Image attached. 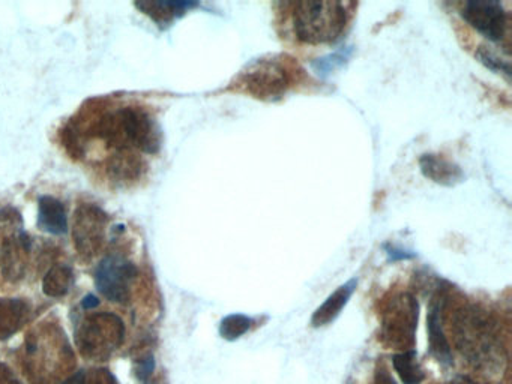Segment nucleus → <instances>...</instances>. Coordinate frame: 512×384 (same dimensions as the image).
<instances>
[{
    "mask_svg": "<svg viewBox=\"0 0 512 384\" xmlns=\"http://www.w3.org/2000/svg\"><path fill=\"white\" fill-rule=\"evenodd\" d=\"M238 83L256 98H281L292 86L289 69L277 57L260 59L251 63L241 75Z\"/></svg>",
    "mask_w": 512,
    "mask_h": 384,
    "instance_id": "obj_6",
    "label": "nucleus"
},
{
    "mask_svg": "<svg viewBox=\"0 0 512 384\" xmlns=\"http://www.w3.org/2000/svg\"><path fill=\"white\" fill-rule=\"evenodd\" d=\"M349 21L347 3L305 0L293 3L292 23L296 39L305 44L337 41Z\"/></svg>",
    "mask_w": 512,
    "mask_h": 384,
    "instance_id": "obj_3",
    "label": "nucleus"
},
{
    "mask_svg": "<svg viewBox=\"0 0 512 384\" xmlns=\"http://www.w3.org/2000/svg\"><path fill=\"white\" fill-rule=\"evenodd\" d=\"M461 17L488 41H503L508 33V12L496 0H470L461 8Z\"/></svg>",
    "mask_w": 512,
    "mask_h": 384,
    "instance_id": "obj_8",
    "label": "nucleus"
},
{
    "mask_svg": "<svg viewBox=\"0 0 512 384\" xmlns=\"http://www.w3.org/2000/svg\"><path fill=\"white\" fill-rule=\"evenodd\" d=\"M0 384H20L13 371L2 362H0Z\"/></svg>",
    "mask_w": 512,
    "mask_h": 384,
    "instance_id": "obj_25",
    "label": "nucleus"
},
{
    "mask_svg": "<svg viewBox=\"0 0 512 384\" xmlns=\"http://www.w3.org/2000/svg\"><path fill=\"white\" fill-rule=\"evenodd\" d=\"M38 225L50 234H64L68 230L64 204L56 198L44 195L38 203Z\"/></svg>",
    "mask_w": 512,
    "mask_h": 384,
    "instance_id": "obj_15",
    "label": "nucleus"
},
{
    "mask_svg": "<svg viewBox=\"0 0 512 384\" xmlns=\"http://www.w3.org/2000/svg\"><path fill=\"white\" fill-rule=\"evenodd\" d=\"M137 267L121 255H109L95 270V285L110 302L127 303L131 299Z\"/></svg>",
    "mask_w": 512,
    "mask_h": 384,
    "instance_id": "obj_7",
    "label": "nucleus"
},
{
    "mask_svg": "<svg viewBox=\"0 0 512 384\" xmlns=\"http://www.w3.org/2000/svg\"><path fill=\"white\" fill-rule=\"evenodd\" d=\"M155 371V360L152 354L149 356L143 357V359L137 360L136 363V375L146 383V381L151 380L152 374Z\"/></svg>",
    "mask_w": 512,
    "mask_h": 384,
    "instance_id": "obj_21",
    "label": "nucleus"
},
{
    "mask_svg": "<svg viewBox=\"0 0 512 384\" xmlns=\"http://www.w3.org/2000/svg\"><path fill=\"white\" fill-rule=\"evenodd\" d=\"M85 384H119L115 375L107 369H94L85 375Z\"/></svg>",
    "mask_w": 512,
    "mask_h": 384,
    "instance_id": "obj_22",
    "label": "nucleus"
},
{
    "mask_svg": "<svg viewBox=\"0 0 512 384\" xmlns=\"http://www.w3.org/2000/svg\"><path fill=\"white\" fill-rule=\"evenodd\" d=\"M350 56H352V47H341L340 50L311 62V68L319 77L325 78L337 69L343 68Z\"/></svg>",
    "mask_w": 512,
    "mask_h": 384,
    "instance_id": "obj_18",
    "label": "nucleus"
},
{
    "mask_svg": "<svg viewBox=\"0 0 512 384\" xmlns=\"http://www.w3.org/2000/svg\"><path fill=\"white\" fill-rule=\"evenodd\" d=\"M443 299L434 300L428 312L427 329L428 344H430V353L437 362L442 365H451L452 350L442 326Z\"/></svg>",
    "mask_w": 512,
    "mask_h": 384,
    "instance_id": "obj_10",
    "label": "nucleus"
},
{
    "mask_svg": "<svg viewBox=\"0 0 512 384\" xmlns=\"http://www.w3.org/2000/svg\"><path fill=\"white\" fill-rule=\"evenodd\" d=\"M451 384H454V383H451Z\"/></svg>",
    "mask_w": 512,
    "mask_h": 384,
    "instance_id": "obj_28",
    "label": "nucleus"
},
{
    "mask_svg": "<svg viewBox=\"0 0 512 384\" xmlns=\"http://www.w3.org/2000/svg\"><path fill=\"white\" fill-rule=\"evenodd\" d=\"M392 366L403 384H421L425 372L415 350L400 351L392 356Z\"/></svg>",
    "mask_w": 512,
    "mask_h": 384,
    "instance_id": "obj_16",
    "label": "nucleus"
},
{
    "mask_svg": "<svg viewBox=\"0 0 512 384\" xmlns=\"http://www.w3.org/2000/svg\"><path fill=\"white\" fill-rule=\"evenodd\" d=\"M374 384H397L391 372L388 371L385 365H377L376 372H374Z\"/></svg>",
    "mask_w": 512,
    "mask_h": 384,
    "instance_id": "obj_23",
    "label": "nucleus"
},
{
    "mask_svg": "<svg viewBox=\"0 0 512 384\" xmlns=\"http://www.w3.org/2000/svg\"><path fill=\"white\" fill-rule=\"evenodd\" d=\"M98 305H100V300H98V297H95L94 294H89L82 302V306L85 309H94L97 308Z\"/></svg>",
    "mask_w": 512,
    "mask_h": 384,
    "instance_id": "obj_27",
    "label": "nucleus"
},
{
    "mask_svg": "<svg viewBox=\"0 0 512 384\" xmlns=\"http://www.w3.org/2000/svg\"><path fill=\"white\" fill-rule=\"evenodd\" d=\"M124 321L112 312L89 315L76 333L80 353L95 362H106L124 344Z\"/></svg>",
    "mask_w": 512,
    "mask_h": 384,
    "instance_id": "obj_4",
    "label": "nucleus"
},
{
    "mask_svg": "<svg viewBox=\"0 0 512 384\" xmlns=\"http://www.w3.org/2000/svg\"><path fill=\"white\" fill-rule=\"evenodd\" d=\"M476 57H478L479 62H481L482 65L487 66L491 71L497 72V74H503L506 78H509V75H511V66H509L508 60L497 56V54L494 53L493 50H490V48H479L478 53H476Z\"/></svg>",
    "mask_w": 512,
    "mask_h": 384,
    "instance_id": "obj_20",
    "label": "nucleus"
},
{
    "mask_svg": "<svg viewBox=\"0 0 512 384\" xmlns=\"http://www.w3.org/2000/svg\"><path fill=\"white\" fill-rule=\"evenodd\" d=\"M419 165H421L422 174L439 185L454 186L455 183L463 180L461 168L443 156L427 153L422 155Z\"/></svg>",
    "mask_w": 512,
    "mask_h": 384,
    "instance_id": "obj_12",
    "label": "nucleus"
},
{
    "mask_svg": "<svg viewBox=\"0 0 512 384\" xmlns=\"http://www.w3.org/2000/svg\"><path fill=\"white\" fill-rule=\"evenodd\" d=\"M136 6L148 14L155 23L169 24L175 18L199 6V3L190 2V0H148V2H137Z\"/></svg>",
    "mask_w": 512,
    "mask_h": 384,
    "instance_id": "obj_14",
    "label": "nucleus"
},
{
    "mask_svg": "<svg viewBox=\"0 0 512 384\" xmlns=\"http://www.w3.org/2000/svg\"><path fill=\"white\" fill-rule=\"evenodd\" d=\"M107 215L94 204H83L74 216L73 239L83 255L97 254L106 239Z\"/></svg>",
    "mask_w": 512,
    "mask_h": 384,
    "instance_id": "obj_9",
    "label": "nucleus"
},
{
    "mask_svg": "<svg viewBox=\"0 0 512 384\" xmlns=\"http://www.w3.org/2000/svg\"><path fill=\"white\" fill-rule=\"evenodd\" d=\"M74 272L67 264H55L44 276L43 290L49 297H62L71 290Z\"/></svg>",
    "mask_w": 512,
    "mask_h": 384,
    "instance_id": "obj_17",
    "label": "nucleus"
},
{
    "mask_svg": "<svg viewBox=\"0 0 512 384\" xmlns=\"http://www.w3.org/2000/svg\"><path fill=\"white\" fill-rule=\"evenodd\" d=\"M386 254H388L389 261L409 260L413 257L412 252L406 249L397 248V246H386Z\"/></svg>",
    "mask_w": 512,
    "mask_h": 384,
    "instance_id": "obj_24",
    "label": "nucleus"
},
{
    "mask_svg": "<svg viewBox=\"0 0 512 384\" xmlns=\"http://www.w3.org/2000/svg\"><path fill=\"white\" fill-rule=\"evenodd\" d=\"M95 134L122 152L139 149L155 153L160 149V129L151 114L143 108L124 107L104 114L97 120Z\"/></svg>",
    "mask_w": 512,
    "mask_h": 384,
    "instance_id": "obj_2",
    "label": "nucleus"
},
{
    "mask_svg": "<svg viewBox=\"0 0 512 384\" xmlns=\"http://www.w3.org/2000/svg\"><path fill=\"white\" fill-rule=\"evenodd\" d=\"M31 318V306L23 299L0 297V339L16 335Z\"/></svg>",
    "mask_w": 512,
    "mask_h": 384,
    "instance_id": "obj_11",
    "label": "nucleus"
},
{
    "mask_svg": "<svg viewBox=\"0 0 512 384\" xmlns=\"http://www.w3.org/2000/svg\"><path fill=\"white\" fill-rule=\"evenodd\" d=\"M253 326V318L244 314H230L220 324V335L227 341H236Z\"/></svg>",
    "mask_w": 512,
    "mask_h": 384,
    "instance_id": "obj_19",
    "label": "nucleus"
},
{
    "mask_svg": "<svg viewBox=\"0 0 512 384\" xmlns=\"http://www.w3.org/2000/svg\"><path fill=\"white\" fill-rule=\"evenodd\" d=\"M356 285H358V281H356V279H350L349 282L338 287L337 290L316 309L313 318H311V324H313L314 327H322L334 321L335 318L340 315V312L343 311L347 302H349L353 291L356 290Z\"/></svg>",
    "mask_w": 512,
    "mask_h": 384,
    "instance_id": "obj_13",
    "label": "nucleus"
},
{
    "mask_svg": "<svg viewBox=\"0 0 512 384\" xmlns=\"http://www.w3.org/2000/svg\"><path fill=\"white\" fill-rule=\"evenodd\" d=\"M418 315V300L412 294H394L383 306L380 338L398 353L413 350Z\"/></svg>",
    "mask_w": 512,
    "mask_h": 384,
    "instance_id": "obj_5",
    "label": "nucleus"
},
{
    "mask_svg": "<svg viewBox=\"0 0 512 384\" xmlns=\"http://www.w3.org/2000/svg\"><path fill=\"white\" fill-rule=\"evenodd\" d=\"M449 330L458 353L479 371L502 368V342L496 321L481 306L463 303L449 315Z\"/></svg>",
    "mask_w": 512,
    "mask_h": 384,
    "instance_id": "obj_1",
    "label": "nucleus"
},
{
    "mask_svg": "<svg viewBox=\"0 0 512 384\" xmlns=\"http://www.w3.org/2000/svg\"><path fill=\"white\" fill-rule=\"evenodd\" d=\"M85 375L86 372H76V374H73L71 375V377H68L67 380L62 381L61 384H85Z\"/></svg>",
    "mask_w": 512,
    "mask_h": 384,
    "instance_id": "obj_26",
    "label": "nucleus"
}]
</instances>
